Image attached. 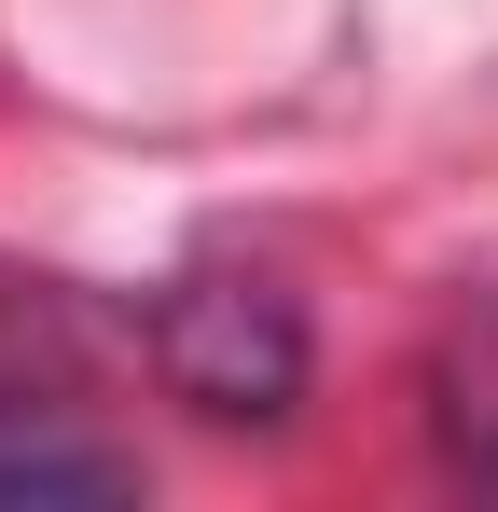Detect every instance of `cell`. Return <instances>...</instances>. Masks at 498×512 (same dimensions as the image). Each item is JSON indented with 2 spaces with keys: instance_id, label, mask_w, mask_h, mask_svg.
Returning a JSON list of instances; mask_svg holds the SVG:
<instances>
[{
  "instance_id": "3",
  "label": "cell",
  "mask_w": 498,
  "mask_h": 512,
  "mask_svg": "<svg viewBox=\"0 0 498 512\" xmlns=\"http://www.w3.org/2000/svg\"><path fill=\"white\" fill-rule=\"evenodd\" d=\"M443 457L471 471V485H498V291H471L457 319H443Z\"/></svg>"
},
{
  "instance_id": "1",
  "label": "cell",
  "mask_w": 498,
  "mask_h": 512,
  "mask_svg": "<svg viewBox=\"0 0 498 512\" xmlns=\"http://www.w3.org/2000/svg\"><path fill=\"white\" fill-rule=\"evenodd\" d=\"M153 360L194 416H291L305 388V319L263 277H180L153 305Z\"/></svg>"
},
{
  "instance_id": "2",
  "label": "cell",
  "mask_w": 498,
  "mask_h": 512,
  "mask_svg": "<svg viewBox=\"0 0 498 512\" xmlns=\"http://www.w3.org/2000/svg\"><path fill=\"white\" fill-rule=\"evenodd\" d=\"M139 457H111L97 429L42 416V402H0V512H42V499H125Z\"/></svg>"
}]
</instances>
